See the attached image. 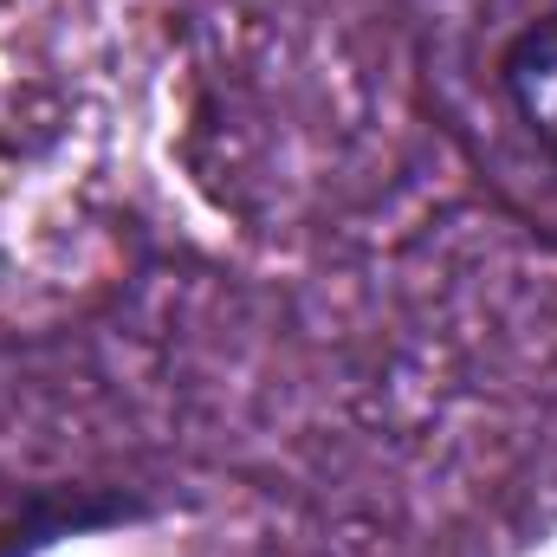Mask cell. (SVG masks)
I'll use <instances>...</instances> for the list:
<instances>
[{
  "mask_svg": "<svg viewBox=\"0 0 557 557\" xmlns=\"http://www.w3.org/2000/svg\"><path fill=\"white\" fill-rule=\"evenodd\" d=\"M499 85H506L512 111L525 117V131L557 156V20H532V26L506 46Z\"/></svg>",
  "mask_w": 557,
  "mask_h": 557,
  "instance_id": "6da1fadb",
  "label": "cell"
}]
</instances>
